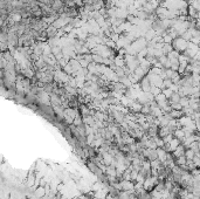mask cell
<instances>
[{"instance_id": "6da1fadb", "label": "cell", "mask_w": 200, "mask_h": 199, "mask_svg": "<svg viewBox=\"0 0 200 199\" xmlns=\"http://www.w3.org/2000/svg\"><path fill=\"white\" fill-rule=\"evenodd\" d=\"M172 46H173V49L176 50V52L183 54L184 52H186V50L188 49V47H190V41L185 40L183 36H178L176 39H173Z\"/></svg>"}, {"instance_id": "7a4b0ae2", "label": "cell", "mask_w": 200, "mask_h": 199, "mask_svg": "<svg viewBox=\"0 0 200 199\" xmlns=\"http://www.w3.org/2000/svg\"><path fill=\"white\" fill-rule=\"evenodd\" d=\"M185 152H186V148H185L183 144H180V145L172 152V155H173L175 159H177V158L181 157V156H185Z\"/></svg>"}, {"instance_id": "3957f363", "label": "cell", "mask_w": 200, "mask_h": 199, "mask_svg": "<svg viewBox=\"0 0 200 199\" xmlns=\"http://www.w3.org/2000/svg\"><path fill=\"white\" fill-rule=\"evenodd\" d=\"M194 156H195V152H194L192 149H186V152H185V157L187 158V160H192Z\"/></svg>"}, {"instance_id": "277c9868", "label": "cell", "mask_w": 200, "mask_h": 199, "mask_svg": "<svg viewBox=\"0 0 200 199\" xmlns=\"http://www.w3.org/2000/svg\"><path fill=\"white\" fill-rule=\"evenodd\" d=\"M43 192H45V189H43V187H39V191L36 190V194H38L39 197H41V196H43Z\"/></svg>"}, {"instance_id": "5b68a950", "label": "cell", "mask_w": 200, "mask_h": 199, "mask_svg": "<svg viewBox=\"0 0 200 199\" xmlns=\"http://www.w3.org/2000/svg\"><path fill=\"white\" fill-rule=\"evenodd\" d=\"M198 144H199V149H200V141H199V142H198Z\"/></svg>"}]
</instances>
